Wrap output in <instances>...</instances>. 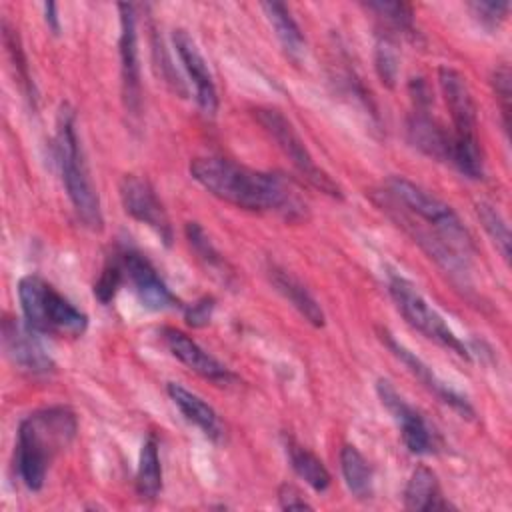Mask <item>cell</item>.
Listing matches in <instances>:
<instances>
[{"mask_svg":"<svg viewBox=\"0 0 512 512\" xmlns=\"http://www.w3.org/2000/svg\"><path fill=\"white\" fill-rule=\"evenodd\" d=\"M188 170L204 190L236 208L274 212L286 220L306 216V202L280 174L252 170L218 156H198Z\"/></svg>","mask_w":512,"mask_h":512,"instance_id":"cell-1","label":"cell"},{"mask_svg":"<svg viewBox=\"0 0 512 512\" xmlns=\"http://www.w3.org/2000/svg\"><path fill=\"white\" fill-rule=\"evenodd\" d=\"M78 432V420L66 406H50L28 414L18 426L16 468L22 484L36 492L44 486L50 462Z\"/></svg>","mask_w":512,"mask_h":512,"instance_id":"cell-2","label":"cell"},{"mask_svg":"<svg viewBox=\"0 0 512 512\" xmlns=\"http://www.w3.org/2000/svg\"><path fill=\"white\" fill-rule=\"evenodd\" d=\"M438 84L452 118L450 132V158L448 162L466 178H484V154L478 140V118L472 92L466 78L450 68L442 66L438 70Z\"/></svg>","mask_w":512,"mask_h":512,"instance_id":"cell-3","label":"cell"},{"mask_svg":"<svg viewBox=\"0 0 512 512\" xmlns=\"http://www.w3.org/2000/svg\"><path fill=\"white\" fill-rule=\"evenodd\" d=\"M56 160L66 194L78 220L92 232H102L104 216L98 190L92 182L84 150L76 132V118L68 106H62L56 128Z\"/></svg>","mask_w":512,"mask_h":512,"instance_id":"cell-4","label":"cell"},{"mask_svg":"<svg viewBox=\"0 0 512 512\" xmlns=\"http://www.w3.org/2000/svg\"><path fill=\"white\" fill-rule=\"evenodd\" d=\"M18 300L24 320L36 332L78 338L88 328V316L40 276L20 278Z\"/></svg>","mask_w":512,"mask_h":512,"instance_id":"cell-5","label":"cell"},{"mask_svg":"<svg viewBox=\"0 0 512 512\" xmlns=\"http://www.w3.org/2000/svg\"><path fill=\"white\" fill-rule=\"evenodd\" d=\"M386 186L388 198H392L396 204H402L408 212L432 226L434 234L440 236L446 244L468 256L472 250V236L452 206L404 176H392Z\"/></svg>","mask_w":512,"mask_h":512,"instance_id":"cell-6","label":"cell"},{"mask_svg":"<svg viewBox=\"0 0 512 512\" xmlns=\"http://www.w3.org/2000/svg\"><path fill=\"white\" fill-rule=\"evenodd\" d=\"M252 114L308 184H312L316 190L332 198H338V200L344 198L338 182L324 168L316 164L310 150L306 148L300 134L296 132L294 124L280 110L272 106H258L252 110Z\"/></svg>","mask_w":512,"mask_h":512,"instance_id":"cell-7","label":"cell"},{"mask_svg":"<svg viewBox=\"0 0 512 512\" xmlns=\"http://www.w3.org/2000/svg\"><path fill=\"white\" fill-rule=\"evenodd\" d=\"M388 290L396 308L404 316V320L424 334L428 340L440 344L442 348L458 354L464 360H470V352L466 344L452 332V328L444 322V318L428 304V300L420 294V290L406 276L398 272H388Z\"/></svg>","mask_w":512,"mask_h":512,"instance_id":"cell-8","label":"cell"},{"mask_svg":"<svg viewBox=\"0 0 512 512\" xmlns=\"http://www.w3.org/2000/svg\"><path fill=\"white\" fill-rule=\"evenodd\" d=\"M376 394L382 402V406L392 414L396 420L402 442L412 454H434L438 450V434L430 428V424L424 420V416L412 408L392 386L390 380L378 378L376 380Z\"/></svg>","mask_w":512,"mask_h":512,"instance_id":"cell-9","label":"cell"},{"mask_svg":"<svg viewBox=\"0 0 512 512\" xmlns=\"http://www.w3.org/2000/svg\"><path fill=\"white\" fill-rule=\"evenodd\" d=\"M118 190H120L124 212L134 220H138L140 224H146L150 230L156 232V236L166 246H170L174 238L172 224L154 186L138 174H126L122 176Z\"/></svg>","mask_w":512,"mask_h":512,"instance_id":"cell-10","label":"cell"},{"mask_svg":"<svg viewBox=\"0 0 512 512\" xmlns=\"http://www.w3.org/2000/svg\"><path fill=\"white\" fill-rule=\"evenodd\" d=\"M36 334L26 320L12 316L2 320V348L8 360L26 374L42 376L54 370V360Z\"/></svg>","mask_w":512,"mask_h":512,"instance_id":"cell-11","label":"cell"},{"mask_svg":"<svg viewBox=\"0 0 512 512\" xmlns=\"http://www.w3.org/2000/svg\"><path fill=\"white\" fill-rule=\"evenodd\" d=\"M120 12V84L122 102L130 116H140L142 110V82H140V60H138V34L136 14L132 4H118Z\"/></svg>","mask_w":512,"mask_h":512,"instance_id":"cell-12","label":"cell"},{"mask_svg":"<svg viewBox=\"0 0 512 512\" xmlns=\"http://www.w3.org/2000/svg\"><path fill=\"white\" fill-rule=\"evenodd\" d=\"M124 278L130 282L140 304L150 310L178 308L180 300L172 294L166 282L158 276L156 268L138 252L126 250L120 254Z\"/></svg>","mask_w":512,"mask_h":512,"instance_id":"cell-13","label":"cell"},{"mask_svg":"<svg viewBox=\"0 0 512 512\" xmlns=\"http://www.w3.org/2000/svg\"><path fill=\"white\" fill-rule=\"evenodd\" d=\"M380 338L388 346V350L408 368V372L412 376H416L440 402H444L446 406L456 410L462 418H474V408L466 400V396H462L452 386H448L442 378H438L436 372L422 358H418L412 350H408L404 344H400L388 330H382Z\"/></svg>","mask_w":512,"mask_h":512,"instance_id":"cell-14","label":"cell"},{"mask_svg":"<svg viewBox=\"0 0 512 512\" xmlns=\"http://www.w3.org/2000/svg\"><path fill=\"white\" fill-rule=\"evenodd\" d=\"M172 44H174L176 54L194 86L198 108L206 116H214L218 110V92H216V84H214V78H212L206 58L198 50L192 36L182 28H176L172 32Z\"/></svg>","mask_w":512,"mask_h":512,"instance_id":"cell-15","label":"cell"},{"mask_svg":"<svg viewBox=\"0 0 512 512\" xmlns=\"http://www.w3.org/2000/svg\"><path fill=\"white\" fill-rule=\"evenodd\" d=\"M164 344L172 352L176 360H180L186 368L200 374L202 378H208L212 382H230L234 374L212 354H208L202 346H198L188 334L176 328H164L162 330Z\"/></svg>","mask_w":512,"mask_h":512,"instance_id":"cell-16","label":"cell"},{"mask_svg":"<svg viewBox=\"0 0 512 512\" xmlns=\"http://www.w3.org/2000/svg\"><path fill=\"white\" fill-rule=\"evenodd\" d=\"M408 138L422 154L448 162L450 134L430 114V108H412L408 116Z\"/></svg>","mask_w":512,"mask_h":512,"instance_id":"cell-17","label":"cell"},{"mask_svg":"<svg viewBox=\"0 0 512 512\" xmlns=\"http://www.w3.org/2000/svg\"><path fill=\"white\" fill-rule=\"evenodd\" d=\"M170 400L178 406V410L184 414V418L188 422H192L194 426H198L210 440H220L222 438V424L220 418L216 414V410L202 400L198 394L190 392L188 388H184L182 384L176 382H168L166 386Z\"/></svg>","mask_w":512,"mask_h":512,"instance_id":"cell-18","label":"cell"},{"mask_svg":"<svg viewBox=\"0 0 512 512\" xmlns=\"http://www.w3.org/2000/svg\"><path fill=\"white\" fill-rule=\"evenodd\" d=\"M268 278L274 284V288L278 290V294H282V298L302 316L306 318L312 326L320 328L324 326V312L320 308V304L316 302V298L306 290V286L302 282H298L292 274H288L286 270L278 268V266H270L268 268Z\"/></svg>","mask_w":512,"mask_h":512,"instance_id":"cell-19","label":"cell"},{"mask_svg":"<svg viewBox=\"0 0 512 512\" xmlns=\"http://www.w3.org/2000/svg\"><path fill=\"white\" fill-rule=\"evenodd\" d=\"M404 508L416 512L450 508V504L442 498L436 474L428 466H418L412 472L404 488Z\"/></svg>","mask_w":512,"mask_h":512,"instance_id":"cell-20","label":"cell"},{"mask_svg":"<svg viewBox=\"0 0 512 512\" xmlns=\"http://www.w3.org/2000/svg\"><path fill=\"white\" fill-rule=\"evenodd\" d=\"M270 26L274 28V34L278 38V42L282 44L286 56L294 62H298L306 50V38L298 26V22L292 18L290 10L286 4L282 2H262L260 4Z\"/></svg>","mask_w":512,"mask_h":512,"instance_id":"cell-21","label":"cell"},{"mask_svg":"<svg viewBox=\"0 0 512 512\" xmlns=\"http://www.w3.org/2000/svg\"><path fill=\"white\" fill-rule=\"evenodd\" d=\"M286 456L292 466V470L316 492H324L330 486V472L324 466V462L310 452L306 446L298 444L294 438H286Z\"/></svg>","mask_w":512,"mask_h":512,"instance_id":"cell-22","label":"cell"},{"mask_svg":"<svg viewBox=\"0 0 512 512\" xmlns=\"http://www.w3.org/2000/svg\"><path fill=\"white\" fill-rule=\"evenodd\" d=\"M340 468H342V476L346 480L348 490L358 500L372 498V494H374L372 468L356 446H352V444L342 446V450H340Z\"/></svg>","mask_w":512,"mask_h":512,"instance_id":"cell-23","label":"cell"},{"mask_svg":"<svg viewBox=\"0 0 512 512\" xmlns=\"http://www.w3.org/2000/svg\"><path fill=\"white\" fill-rule=\"evenodd\" d=\"M162 490V466L158 454V440L154 434L142 444L138 470H136V492L144 500H154Z\"/></svg>","mask_w":512,"mask_h":512,"instance_id":"cell-24","label":"cell"},{"mask_svg":"<svg viewBox=\"0 0 512 512\" xmlns=\"http://www.w3.org/2000/svg\"><path fill=\"white\" fill-rule=\"evenodd\" d=\"M184 232H186V240H188L190 248L196 252V256L202 260V264L212 274H216L222 282H230L232 268L226 262V258L218 252V248L212 244L206 230L198 222H186Z\"/></svg>","mask_w":512,"mask_h":512,"instance_id":"cell-25","label":"cell"},{"mask_svg":"<svg viewBox=\"0 0 512 512\" xmlns=\"http://www.w3.org/2000/svg\"><path fill=\"white\" fill-rule=\"evenodd\" d=\"M374 68H376V74H378L380 82L386 88L396 86L398 68H400V54H398L396 42L388 34H378V38H376Z\"/></svg>","mask_w":512,"mask_h":512,"instance_id":"cell-26","label":"cell"},{"mask_svg":"<svg viewBox=\"0 0 512 512\" xmlns=\"http://www.w3.org/2000/svg\"><path fill=\"white\" fill-rule=\"evenodd\" d=\"M476 214H478L486 234L490 236V240L494 242L498 252L502 254V258L508 260L510 258V230H508V224H506L504 216L500 214V210L488 202H480L476 206Z\"/></svg>","mask_w":512,"mask_h":512,"instance_id":"cell-27","label":"cell"},{"mask_svg":"<svg viewBox=\"0 0 512 512\" xmlns=\"http://www.w3.org/2000/svg\"><path fill=\"white\" fill-rule=\"evenodd\" d=\"M364 6L372 12H376L380 18H384L392 28H396L404 34H414V12H412L410 4H406V2H388V0H372Z\"/></svg>","mask_w":512,"mask_h":512,"instance_id":"cell-28","label":"cell"},{"mask_svg":"<svg viewBox=\"0 0 512 512\" xmlns=\"http://www.w3.org/2000/svg\"><path fill=\"white\" fill-rule=\"evenodd\" d=\"M124 282V268H122V262L120 258L116 260H108L106 266L102 268L98 280L94 282V296L102 302V304H108L114 300L118 288L122 286Z\"/></svg>","mask_w":512,"mask_h":512,"instance_id":"cell-29","label":"cell"},{"mask_svg":"<svg viewBox=\"0 0 512 512\" xmlns=\"http://www.w3.org/2000/svg\"><path fill=\"white\" fill-rule=\"evenodd\" d=\"M2 40H4V46L8 48V54H10L12 62H14L16 76L20 78L22 86L26 88L28 98H34L32 82H30V76H28V64H26V60H24V52H22V46H20V38H18V34L8 26V22H2Z\"/></svg>","mask_w":512,"mask_h":512,"instance_id":"cell-30","label":"cell"},{"mask_svg":"<svg viewBox=\"0 0 512 512\" xmlns=\"http://www.w3.org/2000/svg\"><path fill=\"white\" fill-rule=\"evenodd\" d=\"M474 18L484 26L486 30H496L508 16L510 12V2H500V0H480V2H470L468 4Z\"/></svg>","mask_w":512,"mask_h":512,"instance_id":"cell-31","label":"cell"},{"mask_svg":"<svg viewBox=\"0 0 512 512\" xmlns=\"http://www.w3.org/2000/svg\"><path fill=\"white\" fill-rule=\"evenodd\" d=\"M492 86H494V94L496 100L500 104V114H502V124L504 130H510V68L506 64L498 66L492 74Z\"/></svg>","mask_w":512,"mask_h":512,"instance_id":"cell-32","label":"cell"},{"mask_svg":"<svg viewBox=\"0 0 512 512\" xmlns=\"http://www.w3.org/2000/svg\"><path fill=\"white\" fill-rule=\"evenodd\" d=\"M214 306H216V300L212 296H204L200 300H196L192 306L186 308L184 316H186V322L190 326H206L212 318V312H214Z\"/></svg>","mask_w":512,"mask_h":512,"instance_id":"cell-33","label":"cell"},{"mask_svg":"<svg viewBox=\"0 0 512 512\" xmlns=\"http://www.w3.org/2000/svg\"><path fill=\"white\" fill-rule=\"evenodd\" d=\"M278 504H280L282 510L312 508V506L304 500L302 492H300L296 486H292V484H282V486L278 488Z\"/></svg>","mask_w":512,"mask_h":512,"instance_id":"cell-34","label":"cell"},{"mask_svg":"<svg viewBox=\"0 0 512 512\" xmlns=\"http://www.w3.org/2000/svg\"><path fill=\"white\" fill-rule=\"evenodd\" d=\"M44 22L48 30L58 36L60 34V18H58V6L54 2H44Z\"/></svg>","mask_w":512,"mask_h":512,"instance_id":"cell-35","label":"cell"}]
</instances>
